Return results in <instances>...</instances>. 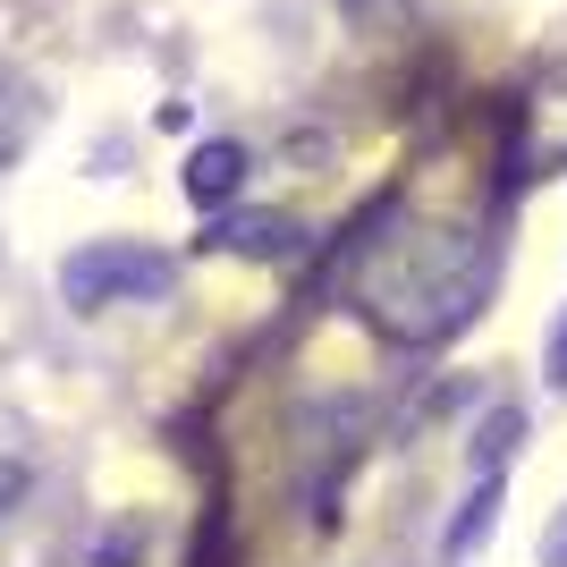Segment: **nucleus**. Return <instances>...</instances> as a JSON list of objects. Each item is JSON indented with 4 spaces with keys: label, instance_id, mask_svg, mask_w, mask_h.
<instances>
[{
    "label": "nucleus",
    "instance_id": "1",
    "mask_svg": "<svg viewBox=\"0 0 567 567\" xmlns=\"http://www.w3.org/2000/svg\"><path fill=\"white\" fill-rule=\"evenodd\" d=\"M364 306H373L381 331L399 339H450L457 322H474L483 288H492V246L466 229H424V237H381L364 271Z\"/></svg>",
    "mask_w": 567,
    "mask_h": 567
},
{
    "label": "nucleus",
    "instance_id": "2",
    "mask_svg": "<svg viewBox=\"0 0 567 567\" xmlns=\"http://www.w3.org/2000/svg\"><path fill=\"white\" fill-rule=\"evenodd\" d=\"M169 280H178L169 255H153V246H136V237H102V246H76V255L60 262V297H69L76 313L127 306V297H162Z\"/></svg>",
    "mask_w": 567,
    "mask_h": 567
},
{
    "label": "nucleus",
    "instance_id": "3",
    "mask_svg": "<svg viewBox=\"0 0 567 567\" xmlns=\"http://www.w3.org/2000/svg\"><path fill=\"white\" fill-rule=\"evenodd\" d=\"M297 220H280V213H229V220H213V237L204 246H220V255H246V262H280V255H297Z\"/></svg>",
    "mask_w": 567,
    "mask_h": 567
},
{
    "label": "nucleus",
    "instance_id": "4",
    "mask_svg": "<svg viewBox=\"0 0 567 567\" xmlns=\"http://www.w3.org/2000/svg\"><path fill=\"white\" fill-rule=\"evenodd\" d=\"M237 187H246V144H195L187 153V204L195 213H220Z\"/></svg>",
    "mask_w": 567,
    "mask_h": 567
},
{
    "label": "nucleus",
    "instance_id": "5",
    "mask_svg": "<svg viewBox=\"0 0 567 567\" xmlns=\"http://www.w3.org/2000/svg\"><path fill=\"white\" fill-rule=\"evenodd\" d=\"M499 508H508V499H499V474H483V483H474V499L466 508H457V525H450V543H441V559H474V550H483V534H492L499 525Z\"/></svg>",
    "mask_w": 567,
    "mask_h": 567
},
{
    "label": "nucleus",
    "instance_id": "6",
    "mask_svg": "<svg viewBox=\"0 0 567 567\" xmlns=\"http://www.w3.org/2000/svg\"><path fill=\"white\" fill-rule=\"evenodd\" d=\"M517 441H525V415H517V406H492V415L474 424V441H466L474 474H499L508 457H517Z\"/></svg>",
    "mask_w": 567,
    "mask_h": 567
},
{
    "label": "nucleus",
    "instance_id": "7",
    "mask_svg": "<svg viewBox=\"0 0 567 567\" xmlns=\"http://www.w3.org/2000/svg\"><path fill=\"white\" fill-rule=\"evenodd\" d=\"M144 559V525L127 517V525H111V534H102V550H94V567H136Z\"/></svg>",
    "mask_w": 567,
    "mask_h": 567
},
{
    "label": "nucleus",
    "instance_id": "8",
    "mask_svg": "<svg viewBox=\"0 0 567 567\" xmlns=\"http://www.w3.org/2000/svg\"><path fill=\"white\" fill-rule=\"evenodd\" d=\"M25 492H34V474H25V457H0V525L25 508Z\"/></svg>",
    "mask_w": 567,
    "mask_h": 567
},
{
    "label": "nucleus",
    "instance_id": "9",
    "mask_svg": "<svg viewBox=\"0 0 567 567\" xmlns=\"http://www.w3.org/2000/svg\"><path fill=\"white\" fill-rule=\"evenodd\" d=\"M543 364H550V390H567V306H559V322H550V339H543Z\"/></svg>",
    "mask_w": 567,
    "mask_h": 567
},
{
    "label": "nucleus",
    "instance_id": "10",
    "mask_svg": "<svg viewBox=\"0 0 567 567\" xmlns=\"http://www.w3.org/2000/svg\"><path fill=\"white\" fill-rule=\"evenodd\" d=\"M543 559H550V567H567V508H559V525H550V543H543Z\"/></svg>",
    "mask_w": 567,
    "mask_h": 567
},
{
    "label": "nucleus",
    "instance_id": "11",
    "mask_svg": "<svg viewBox=\"0 0 567 567\" xmlns=\"http://www.w3.org/2000/svg\"><path fill=\"white\" fill-rule=\"evenodd\" d=\"M348 9H355V18H381V9H390V0H348Z\"/></svg>",
    "mask_w": 567,
    "mask_h": 567
}]
</instances>
